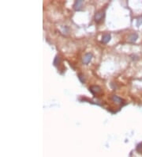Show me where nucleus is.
<instances>
[{
	"instance_id": "nucleus-9",
	"label": "nucleus",
	"mask_w": 142,
	"mask_h": 157,
	"mask_svg": "<svg viewBox=\"0 0 142 157\" xmlns=\"http://www.w3.org/2000/svg\"><path fill=\"white\" fill-rule=\"evenodd\" d=\"M78 78H79L80 81H81L82 82H85V76H84L83 74H81V73H79V74H78Z\"/></svg>"
},
{
	"instance_id": "nucleus-2",
	"label": "nucleus",
	"mask_w": 142,
	"mask_h": 157,
	"mask_svg": "<svg viewBox=\"0 0 142 157\" xmlns=\"http://www.w3.org/2000/svg\"><path fill=\"white\" fill-rule=\"evenodd\" d=\"M89 90H90V92H91L93 94H94V95H98V94L102 93V89H101L100 86H96V85L90 86Z\"/></svg>"
},
{
	"instance_id": "nucleus-10",
	"label": "nucleus",
	"mask_w": 142,
	"mask_h": 157,
	"mask_svg": "<svg viewBox=\"0 0 142 157\" xmlns=\"http://www.w3.org/2000/svg\"><path fill=\"white\" fill-rule=\"evenodd\" d=\"M137 151H138L139 153L142 154V143H140V144L137 146Z\"/></svg>"
},
{
	"instance_id": "nucleus-3",
	"label": "nucleus",
	"mask_w": 142,
	"mask_h": 157,
	"mask_svg": "<svg viewBox=\"0 0 142 157\" xmlns=\"http://www.w3.org/2000/svg\"><path fill=\"white\" fill-rule=\"evenodd\" d=\"M83 3L84 2L82 0H78V1H76L74 4V9L75 10H81L83 7Z\"/></svg>"
},
{
	"instance_id": "nucleus-7",
	"label": "nucleus",
	"mask_w": 142,
	"mask_h": 157,
	"mask_svg": "<svg viewBox=\"0 0 142 157\" xmlns=\"http://www.w3.org/2000/svg\"><path fill=\"white\" fill-rule=\"evenodd\" d=\"M137 38H138V35H137V33H131V34L129 35L128 40H129V42L133 43V42H135L137 40Z\"/></svg>"
},
{
	"instance_id": "nucleus-6",
	"label": "nucleus",
	"mask_w": 142,
	"mask_h": 157,
	"mask_svg": "<svg viewBox=\"0 0 142 157\" xmlns=\"http://www.w3.org/2000/svg\"><path fill=\"white\" fill-rule=\"evenodd\" d=\"M111 36L110 33H104L102 36V39H101V42L104 43V44H107L111 40Z\"/></svg>"
},
{
	"instance_id": "nucleus-8",
	"label": "nucleus",
	"mask_w": 142,
	"mask_h": 157,
	"mask_svg": "<svg viewBox=\"0 0 142 157\" xmlns=\"http://www.w3.org/2000/svg\"><path fill=\"white\" fill-rule=\"evenodd\" d=\"M60 63H61L60 58L58 57V56H56V57L55 58V60H54V65H55V66H59V65H60Z\"/></svg>"
},
{
	"instance_id": "nucleus-4",
	"label": "nucleus",
	"mask_w": 142,
	"mask_h": 157,
	"mask_svg": "<svg viewBox=\"0 0 142 157\" xmlns=\"http://www.w3.org/2000/svg\"><path fill=\"white\" fill-rule=\"evenodd\" d=\"M92 58H93V54L90 53V52L86 53L82 59V62H83L84 64H88L89 62L91 61Z\"/></svg>"
},
{
	"instance_id": "nucleus-1",
	"label": "nucleus",
	"mask_w": 142,
	"mask_h": 157,
	"mask_svg": "<svg viewBox=\"0 0 142 157\" xmlns=\"http://www.w3.org/2000/svg\"><path fill=\"white\" fill-rule=\"evenodd\" d=\"M105 16V10H100L95 13V21L96 23H100L103 21Z\"/></svg>"
},
{
	"instance_id": "nucleus-5",
	"label": "nucleus",
	"mask_w": 142,
	"mask_h": 157,
	"mask_svg": "<svg viewBox=\"0 0 142 157\" xmlns=\"http://www.w3.org/2000/svg\"><path fill=\"white\" fill-rule=\"evenodd\" d=\"M111 100L115 102V103L118 104V105H122V104L124 103V100L122 98L118 97L117 95H113L111 97Z\"/></svg>"
}]
</instances>
